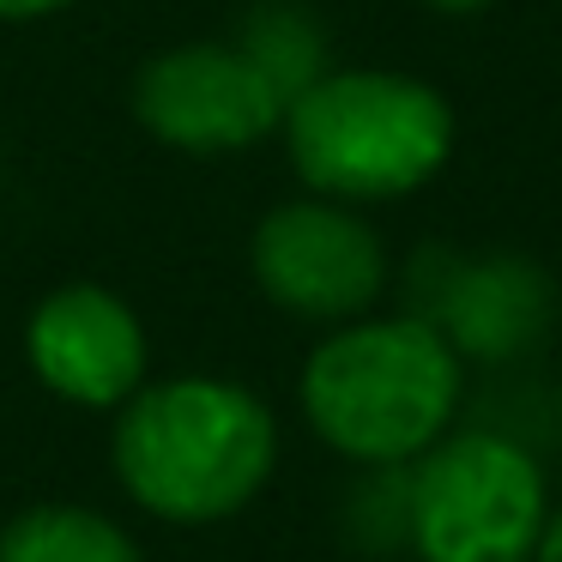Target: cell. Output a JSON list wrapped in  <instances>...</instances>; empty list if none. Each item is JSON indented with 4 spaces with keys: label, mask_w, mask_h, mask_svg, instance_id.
<instances>
[{
    "label": "cell",
    "mask_w": 562,
    "mask_h": 562,
    "mask_svg": "<svg viewBox=\"0 0 562 562\" xmlns=\"http://www.w3.org/2000/svg\"><path fill=\"white\" fill-rule=\"evenodd\" d=\"M255 284L267 291V303H279L284 315L303 321H345L369 315L375 296L387 291V248L381 236L339 200H284L255 224Z\"/></svg>",
    "instance_id": "5"
},
{
    "label": "cell",
    "mask_w": 562,
    "mask_h": 562,
    "mask_svg": "<svg viewBox=\"0 0 562 562\" xmlns=\"http://www.w3.org/2000/svg\"><path fill=\"white\" fill-rule=\"evenodd\" d=\"M0 562H139V544L98 508L37 502L0 526Z\"/></svg>",
    "instance_id": "9"
},
{
    "label": "cell",
    "mask_w": 562,
    "mask_h": 562,
    "mask_svg": "<svg viewBox=\"0 0 562 562\" xmlns=\"http://www.w3.org/2000/svg\"><path fill=\"white\" fill-rule=\"evenodd\" d=\"M67 0H0V19H43V13H61Z\"/></svg>",
    "instance_id": "12"
},
{
    "label": "cell",
    "mask_w": 562,
    "mask_h": 562,
    "mask_svg": "<svg viewBox=\"0 0 562 562\" xmlns=\"http://www.w3.org/2000/svg\"><path fill=\"white\" fill-rule=\"evenodd\" d=\"M115 477L146 514L170 526H212L243 514L279 460L267 400L224 375L146 381L115 417Z\"/></svg>",
    "instance_id": "1"
},
{
    "label": "cell",
    "mask_w": 562,
    "mask_h": 562,
    "mask_svg": "<svg viewBox=\"0 0 562 562\" xmlns=\"http://www.w3.org/2000/svg\"><path fill=\"white\" fill-rule=\"evenodd\" d=\"M405 544L417 562H532L550 514L538 460L502 429H460L400 477Z\"/></svg>",
    "instance_id": "4"
},
{
    "label": "cell",
    "mask_w": 562,
    "mask_h": 562,
    "mask_svg": "<svg viewBox=\"0 0 562 562\" xmlns=\"http://www.w3.org/2000/svg\"><path fill=\"white\" fill-rule=\"evenodd\" d=\"M557 429H562V400H557Z\"/></svg>",
    "instance_id": "14"
},
{
    "label": "cell",
    "mask_w": 562,
    "mask_h": 562,
    "mask_svg": "<svg viewBox=\"0 0 562 562\" xmlns=\"http://www.w3.org/2000/svg\"><path fill=\"white\" fill-rule=\"evenodd\" d=\"M231 43L243 49V61L272 86V98H279L284 110H291V103L303 98V91L315 86L321 74H333V67H327V37H321V25L303 13V7H284V0H267V7H255Z\"/></svg>",
    "instance_id": "10"
},
{
    "label": "cell",
    "mask_w": 562,
    "mask_h": 562,
    "mask_svg": "<svg viewBox=\"0 0 562 562\" xmlns=\"http://www.w3.org/2000/svg\"><path fill=\"white\" fill-rule=\"evenodd\" d=\"M465 363L424 315H357L303 363V417L357 465H412L453 429Z\"/></svg>",
    "instance_id": "2"
},
{
    "label": "cell",
    "mask_w": 562,
    "mask_h": 562,
    "mask_svg": "<svg viewBox=\"0 0 562 562\" xmlns=\"http://www.w3.org/2000/svg\"><path fill=\"white\" fill-rule=\"evenodd\" d=\"M291 164L321 200H400L453 151V110L436 86L381 67L321 74L284 110Z\"/></svg>",
    "instance_id": "3"
},
{
    "label": "cell",
    "mask_w": 562,
    "mask_h": 562,
    "mask_svg": "<svg viewBox=\"0 0 562 562\" xmlns=\"http://www.w3.org/2000/svg\"><path fill=\"white\" fill-rule=\"evenodd\" d=\"M424 7H436V13H453V19H460V13H484L490 0H424Z\"/></svg>",
    "instance_id": "13"
},
{
    "label": "cell",
    "mask_w": 562,
    "mask_h": 562,
    "mask_svg": "<svg viewBox=\"0 0 562 562\" xmlns=\"http://www.w3.org/2000/svg\"><path fill=\"white\" fill-rule=\"evenodd\" d=\"M532 562H562V508L544 514V526H538V544H532Z\"/></svg>",
    "instance_id": "11"
},
{
    "label": "cell",
    "mask_w": 562,
    "mask_h": 562,
    "mask_svg": "<svg viewBox=\"0 0 562 562\" xmlns=\"http://www.w3.org/2000/svg\"><path fill=\"white\" fill-rule=\"evenodd\" d=\"M417 315L453 345V357H477V363H508V357L532 351L550 333L557 315V291H550L544 267L520 255H484V260H453L441 255V279L429 284Z\"/></svg>",
    "instance_id": "8"
},
{
    "label": "cell",
    "mask_w": 562,
    "mask_h": 562,
    "mask_svg": "<svg viewBox=\"0 0 562 562\" xmlns=\"http://www.w3.org/2000/svg\"><path fill=\"white\" fill-rule=\"evenodd\" d=\"M134 115L151 139L194 158L243 151L284 122L272 86L243 61L236 43H176L134 79Z\"/></svg>",
    "instance_id": "6"
},
{
    "label": "cell",
    "mask_w": 562,
    "mask_h": 562,
    "mask_svg": "<svg viewBox=\"0 0 562 562\" xmlns=\"http://www.w3.org/2000/svg\"><path fill=\"white\" fill-rule=\"evenodd\" d=\"M31 375L67 405L122 412L146 387V327L103 284H61L31 308Z\"/></svg>",
    "instance_id": "7"
}]
</instances>
